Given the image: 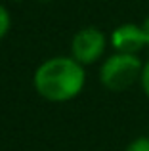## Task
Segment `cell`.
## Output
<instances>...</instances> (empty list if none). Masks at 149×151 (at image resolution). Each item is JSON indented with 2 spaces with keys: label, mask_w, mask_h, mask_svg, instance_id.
Returning <instances> with one entry per match:
<instances>
[{
  "label": "cell",
  "mask_w": 149,
  "mask_h": 151,
  "mask_svg": "<svg viewBox=\"0 0 149 151\" xmlns=\"http://www.w3.org/2000/svg\"><path fill=\"white\" fill-rule=\"evenodd\" d=\"M86 84L84 65L69 55H56L37 67L33 86L40 98L48 101H69L82 92Z\"/></svg>",
  "instance_id": "6da1fadb"
},
{
  "label": "cell",
  "mask_w": 149,
  "mask_h": 151,
  "mask_svg": "<svg viewBox=\"0 0 149 151\" xmlns=\"http://www.w3.org/2000/svg\"><path fill=\"white\" fill-rule=\"evenodd\" d=\"M143 63L138 54H120L115 52L109 55L100 69V81L111 92H122L130 88L136 81L142 78Z\"/></svg>",
  "instance_id": "7a4b0ae2"
},
{
  "label": "cell",
  "mask_w": 149,
  "mask_h": 151,
  "mask_svg": "<svg viewBox=\"0 0 149 151\" xmlns=\"http://www.w3.org/2000/svg\"><path fill=\"white\" fill-rule=\"evenodd\" d=\"M124 151H149V138H145V136L136 138L134 142L128 144V147Z\"/></svg>",
  "instance_id": "8992f818"
},
{
  "label": "cell",
  "mask_w": 149,
  "mask_h": 151,
  "mask_svg": "<svg viewBox=\"0 0 149 151\" xmlns=\"http://www.w3.org/2000/svg\"><path fill=\"white\" fill-rule=\"evenodd\" d=\"M111 46L120 54H138L147 46L145 31L136 23H122L111 33Z\"/></svg>",
  "instance_id": "277c9868"
},
{
  "label": "cell",
  "mask_w": 149,
  "mask_h": 151,
  "mask_svg": "<svg viewBox=\"0 0 149 151\" xmlns=\"http://www.w3.org/2000/svg\"><path fill=\"white\" fill-rule=\"evenodd\" d=\"M107 38L96 27H84L77 31L71 40V55L82 65H92L103 55Z\"/></svg>",
  "instance_id": "3957f363"
},
{
  "label": "cell",
  "mask_w": 149,
  "mask_h": 151,
  "mask_svg": "<svg viewBox=\"0 0 149 151\" xmlns=\"http://www.w3.org/2000/svg\"><path fill=\"white\" fill-rule=\"evenodd\" d=\"M142 27H143V31H145V38H147V46H149V17L142 23Z\"/></svg>",
  "instance_id": "ba28073f"
},
{
  "label": "cell",
  "mask_w": 149,
  "mask_h": 151,
  "mask_svg": "<svg viewBox=\"0 0 149 151\" xmlns=\"http://www.w3.org/2000/svg\"><path fill=\"white\" fill-rule=\"evenodd\" d=\"M11 25V19H10V12L4 8V4H0V40L8 35Z\"/></svg>",
  "instance_id": "5b68a950"
},
{
  "label": "cell",
  "mask_w": 149,
  "mask_h": 151,
  "mask_svg": "<svg viewBox=\"0 0 149 151\" xmlns=\"http://www.w3.org/2000/svg\"><path fill=\"white\" fill-rule=\"evenodd\" d=\"M40 2H50V0H40Z\"/></svg>",
  "instance_id": "9c48e42d"
},
{
  "label": "cell",
  "mask_w": 149,
  "mask_h": 151,
  "mask_svg": "<svg viewBox=\"0 0 149 151\" xmlns=\"http://www.w3.org/2000/svg\"><path fill=\"white\" fill-rule=\"evenodd\" d=\"M140 82H142V88H143V92H145V96L149 98V59H147L145 63H143L142 78H140Z\"/></svg>",
  "instance_id": "52a82bcc"
}]
</instances>
